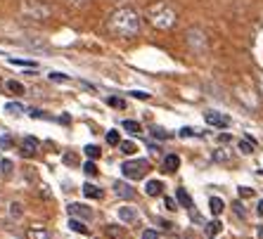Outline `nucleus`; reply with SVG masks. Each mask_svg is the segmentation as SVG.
Here are the masks:
<instances>
[{"mask_svg":"<svg viewBox=\"0 0 263 239\" xmlns=\"http://www.w3.org/2000/svg\"><path fill=\"white\" fill-rule=\"evenodd\" d=\"M0 168H2V173H5V175H10L12 168H14V163H12L10 159H2V161H0Z\"/></svg>","mask_w":263,"mask_h":239,"instance_id":"nucleus-25","label":"nucleus"},{"mask_svg":"<svg viewBox=\"0 0 263 239\" xmlns=\"http://www.w3.org/2000/svg\"><path fill=\"white\" fill-rule=\"evenodd\" d=\"M256 237H259V239H263V228H259V232H256Z\"/></svg>","mask_w":263,"mask_h":239,"instance_id":"nucleus-42","label":"nucleus"},{"mask_svg":"<svg viewBox=\"0 0 263 239\" xmlns=\"http://www.w3.org/2000/svg\"><path fill=\"white\" fill-rule=\"evenodd\" d=\"M235 213H237L240 218H244V208H242V204H240V201L235 204Z\"/></svg>","mask_w":263,"mask_h":239,"instance_id":"nucleus-37","label":"nucleus"},{"mask_svg":"<svg viewBox=\"0 0 263 239\" xmlns=\"http://www.w3.org/2000/svg\"><path fill=\"white\" fill-rule=\"evenodd\" d=\"M83 194H86L88 199H100V196H102V190L95 187L93 183H86V185H83Z\"/></svg>","mask_w":263,"mask_h":239,"instance_id":"nucleus-13","label":"nucleus"},{"mask_svg":"<svg viewBox=\"0 0 263 239\" xmlns=\"http://www.w3.org/2000/svg\"><path fill=\"white\" fill-rule=\"evenodd\" d=\"M209 208H211V213H213V216H220V213H223V199L211 196V199H209Z\"/></svg>","mask_w":263,"mask_h":239,"instance_id":"nucleus-14","label":"nucleus"},{"mask_svg":"<svg viewBox=\"0 0 263 239\" xmlns=\"http://www.w3.org/2000/svg\"><path fill=\"white\" fill-rule=\"evenodd\" d=\"M107 142H109V144H119V131H109V133H107Z\"/></svg>","mask_w":263,"mask_h":239,"instance_id":"nucleus-28","label":"nucleus"},{"mask_svg":"<svg viewBox=\"0 0 263 239\" xmlns=\"http://www.w3.org/2000/svg\"><path fill=\"white\" fill-rule=\"evenodd\" d=\"M143 239H157V232H154V230H145Z\"/></svg>","mask_w":263,"mask_h":239,"instance_id":"nucleus-35","label":"nucleus"},{"mask_svg":"<svg viewBox=\"0 0 263 239\" xmlns=\"http://www.w3.org/2000/svg\"><path fill=\"white\" fill-rule=\"evenodd\" d=\"M29 239H48V232L41 228H33V230H29Z\"/></svg>","mask_w":263,"mask_h":239,"instance_id":"nucleus-19","label":"nucleus"},{"mask_svg":"<svg viewBox=\"0 0 263 239\" xmlns=\"http://www.w3.org/2000/svg\"><path fill=\"white\" fill-rule=\"evenodd\" d=\"M133 97H138V99H150V93H145V90H135V93H131Z\"/></svg>","mask_w":263,"mask_h":239,"instance_id":"nucleus-31","label":"nucleus"},{"mask_svg":"<svg viewBox=\"0 0 263 239\" xmlns=\"http://www.w3.org/2000/svg\"><path fill=\"white\" fill-rule=\"evenodd\" d=\"M71 216H78V218H83V220H90L93 218V211L88 206H83V204H69V208H66Z\"/></svg>","mask_w":263,"mask_h":239,"instance_id":"nucleus-7","label":"nucleus"},{"mask_svg":"<svg viewBox=\"0 0 263 239\" xmlns=\"http://www.w3.org/2000/svg\"><path fill=\"white\" fill-rule=\"evenodd\" d=\"M121 152L123 154H135L138 152V147H135V142H121Z\"/></svg>","mask_w":263,"mask_h":239,"instance_id":"nucleus-22","label":"nucleus"},{"mask_svg":"<svg viewBox=\"0 0 263 239\" xmlns=\"http://www.w3.org/2000/svg\"><path fill=\"white\" fill-rule=\"evenodd\" d=\"M123 131H128L131 135H138L143 128H140V123H138V121H123Z\"/></svg>","mask_w":263,"mask_h":239,"instance_id":"nucleus-17","label":"nucleus"},{"mask_svg":"<svg viewBox=\"0 0 263 239\" xmlns=\"http://www.w3.org/2000/svg\"><path fill=\"white\" fill-rule=\"evenodd\" d=\"M12 211H10V213H12V216H14V218H19V216H22V206H19V204H12Z\"/></svg>","mask_w":263,"mask_h":239,"instance_id":"nucleus-33","label":"nucleus"},{"mask_svg":"<svg viewBox=\"0 0 263 239\" xmlns=\"http://www.w3.org/2000/svg\"><path fill=\"white\" fill-rule=\"evenodd\" d=\"M71 2H76V5H78V2H83V0H71Z\"/></svg>","mask_w":263,"mask_h":239,"instance_id":"nucleus-43","label":"nucleus"},{"mask_svg":"<svg viewBox=\"0 0 263 239\" xmlns=\"http://www.w3.org/2000/svg\"><path fill=\"white\" fill-rule=\"evenodd\" d=\"M69 228L74 230V232H81V235H88L86 223H83V220H78V218H71V220H69Z\"/></svg>","mask_w":263,"mask_h":239,"instance_id":"nucleus-15","label":"nucleus"},{"mask_svg":"<svg viewBox=\"0 0 263 239\" xmlns=\"http://www.w3.org/2000/svg\"><path fill=\"white\" fill-rule=\"evenodd\" d=\"M204 119H207V123L213 126V128H228V126H230V116H225V114H220V111H207Z\"/></svg>","mask_w":263,"mask_h":239,"instance_id":"nucleus-4","label":"nucleus"},{"mask_svg":"<svg viewBox=\"0 0 263 239\" xmlns=\"http://www.w3.org/2000/svg\"><path fill=\"white\" fill-rule=\"evenodd\" d=\"M22 111H24V107L19 104V102H7V104H5V114H12V116H19Z\"/></svg>","mask_w":263,"mask_h":239,"instance_id":"nucleus-16","label":"nucleus"},{"mask_svg":"<svg viewBox=\"0 0 263 239\" xmlns=\"http://www.w3.org/2000/svg\"><path fill=\"white\" fill-rule=\"evenodd\" d=\"M256 211H259V216H263V199L259 201V208H256Z\"/></svg>","mask_w":263,"mask_h":239,"instance_id":"nucleus-40","label":"nucleus"},{"mask_svg":"<svg viewBox=\"0 0 263 239\" xmlns=\"http://www.w3.org/2000/svg\"><path fill=\"white\" fill-rule=\"evenodd\" d=\"M166 208H171V211H175V201H173V199H171V196L166 199Z\"/></svg>","mask_w":263,"mask_h":239,"instance_id":"nucleus-39","label":"nucleus"},{"mask_svg":"<svg viewBox=\"0 0 263 239\" xmlns=\"http://www.w3.org/2000/svg\"><path fill=\"white\" fill-rule=\"evenodd\" d=\"M161 190H164V183H161V180H150V183L145 185V192H147V196L161 194Z\"/></svg>","mask_w":263,"mask_h":239,"instance_id":"nucleus-10","label":"nucleus"},{"mask_svg":"<svg viewBox=\"0 0 263 239\" xmlns=\"http://www.w3.org/2000/svg\"><path fill=\"white\" fill-rule=\"evenodd\" d=\"M254 190H249V187H240V196H252Z\"/></svg>","mask_w":263,"mask_h":239,"instance_id":"nucleus-36","label":"nucleus"},{"mask_svg":"<svg viewBox=\"0 0 263 239\" xmlns=\"http://www.w3.org/2000/svg\"><path fill=\"white\" fill-rule=\"evenodd\" d=\"M5 88H7V90H12V93H19V95L24 93V86H22V83H17V81H7V83H5Z\"/></svg>","mask_w":263,"mask_h":239,"instance_id":"nucleus-21","label":"nucleus"},{"mask_svg":"<svg viewBox=\"0 0 263 239\" xmlns=\"http://www.w3.org/2000/svg\"><path fill=\"white\" fill-rule=\"evenodd\" d=\"M147 17H150V22H152L157 29H171L175 24V10L168 2H157V5H152L150 12H147Z\"/></svg>","mask_w":263,"mask_h":239,"instance_id":"nucleus-2","label":"nucleus"},{"mask_svg":"<svg viewBox=\"0 0 263 239\" xmlns=\"http://www.w3.org/2000/svg\"><path fill=\"white\" fill-rule=\"evenodd\" d=\"M107 104H109V107H114V109H123V107H126V102H123V99H119V97H109V99H107Z\"/></svg>","mask_w":263,"mask_h":239,"instance_id":"nucleus-26","label":"nucleus"},{"mask_svg":"<svg viewBox=\"0 0 263 239\" xmlns=\"http://www.w3.org/2000/svg\"><path fill=\"white\" fill-rule=\"evenodd\" d=\"M109 31L119 38H133L140 31V17L131 7H121L109 17Z\"/></svg>","mask_w":263,"mask_h":239,"instance_id":"nucleus-1","label":"nucleus"},{"mask_svg":"<svg viewBox=\"0 0 263 239\" xmlns=\"http://www.w3.org/2000/svg\"><path fill=\"white\" fill-rule=\"evenodd\" d=\"M195 133L197 131H192V128H183V131H180V138H192Z\"/></svg>","mask_w":263,"mask_h":239,"instance_id":"nucleus-34","label":"nucleus"},{"mask_svg":"<svg viewBox=\"0 0 263 239\" xmlns=\"http://www.w3.org/2000/svg\"><path fill=\"white\" fill-rule=\"evenodd\" d=\"M116 213H119V220H123V223H138V218H140L138 211L131 206H121Z\"/></svg>","mask_w":263,"mask_h":239,"instance_id":"nucleus-8","label":"nucleus"},{"mask_svg":"<svg viewBox=\"0 0 263 239\" xmlns=\"http://www.w3.org/2000/svg\"><path fill=\"white\" fill-rule=\"evenodd\" d=\"M50 81H62V83H66L69 76H66V74H59V71H53V74H50Z\"/></svg>","mask_w":263,"mask_h":239,"instance_id":"nucleus-29","label":"nucleus"},{"mask_svg":"<svg viewBox=\"0 0 263 239\" xmlns=\"http://www.w3.org/2000/svg\"><path fill=\"white\" fill-rule=\"evenodd\" d=\"M38 147H41V142L36 140L33 135H26L22 140V156H33V154L38 152Z\"/></svg>","mask_w":263,"mask_h":239,"instance_id":"nucleus-6","label":"nucleus"},{"mask_svg":"<svg viewBox=\"0 0 263 239\" xmlns=\"http://www.w3.org/2000/svg\"><path fill=\"white\" fill-rule=\"evenodd\" d=\"M178 166H180V159H178L175 154H168V156L164 159V171H166V173H173Z\"/></svg>","mask_w":263,"mask_h":239,"instance_id":"nucleus-11","label":"nucleus"},{"mask_svg":"<svg viewBox=\"0 0 263 239\" xmlns=\"http://www.w3.org/2000/svg\"><path fill=\"white\" fill-rule=\"evenodd\" d=\"M0 173H2V168H0Z\"/></svg>","mask_w":263,"mask_h":239,"instance_id":"nucleus-44","label":"nucleus"},{"mask_svg":"<svg viewBox=\"0 0 263 239\" xmlns=\"http://www.w3.org/2000/svg\"><path fill=\"white\" fill-rule=\"evenodd\" d=\"M83 171H86V175H98V166H95L93 159H90V161L83 163Z\"/></svg>","mask_w":263,"mask_h":239,"instance_id":"nucleus-23","label":"nucleus"},{"mask_svg":"<svg viewBox=\"0 0 263 239\" xmlns=\"http://www.w3.org/2000/svg\"><path fill=\"white\" fill-rule=\"evenodd\" d=\"M10 64H14V66H36L33 62H24V59H10Z\"/></svg>","mask_w":263,"mask_h":239,"instance_id":"nucleus-32","label":"nucleus"},{"mask_svg":"<svg viewBox=\"0 0 263 239\" xmlns=\"http://www.w3.org/2000/svg\"><path fill=\"white\" fill-rule=\"evenodd\" d=\"M64 161H66V163H76V154H66Z\"/></svg>","mask_w":263,"mask_h":239,"instance_id":"nucleus-38","label":"nucleus"},{"mask_svg":"<svg viewBox=\"0 0 263 239\" xmlns=\"http://www.w3.org/2000/svg\"><path fill=\"white\" fill-rule=\"evenodd\" d=\"M220 228H223V225H220V223H218V220H213V223H209V235H211V237H216V235H218V232H220Z\"/></svg>","mask_w":263,"mask_h":239,"instance_id":"nucleus-24","label":"nucleus"},{"mask_svg":"<svg viewBox=\"0 0 263 239\" xmlns=\"http://www.w3.org/2000/svg\"><path fill=\"white\" fill-rule=\"evenodd\" d=\"M83 154H86L88 159H98V156H100V147H95V144H86V147H83Z\"/></svg>","mask_w":263,"mask_h":239,"instance_id":"nucleus-18","label":"nucleus"},{"mask_svg":"<svg viewBox=\"0 0 263 239\" xmlns=\"http://www.w3.org/2000/svg\"><path fill=\"white\" fill-rule=\"evenodd\" d=\"M237 149H240L242 154H252V149H254V142H252V140H242L240 144H237Z\"/></svg>","mask_w":263,"mask_h":239,"instance_id":"nucleus-20","label":"nucleus"},{"mask_svg":"<svg viewBox=\"0 0 263 239\" xmlns=\"http://www.w3.org/2000/svg\"><path fill=\"white\" fill-rule=\"evenodd\" d=\"M0 147H2V149H10V147H12V138H10V135H2V138H0Z\"/></svg>","mask_w":263,"mask_h":239,"instance_id":"nucleus-30","label":"nucleus"},{"mask_svg":"<svg viewBox=\"0 0 263 239\" xmlns=\"http://www.w3.org/2000/svg\"><path fill=\"white\" fill-rule=\"evenodd\" d=\"M114 192H116V196H121V199H133V196H135L133 187L126 185V183H114Z\"/></svg>","mask_w":263,"mask_h":239,"instance_id":"nucleus-9","label":"nucleus"},{"mask_svg":"<svg viewBox=\"0 0 263 239\" xmlns=\"http://www.w3.org/2000/svg\"><path fill=\"white\" fill-rule=\"evenodd\" d=\"M152 135H154V138H159V140H168V133L161 131V128H157V126L152 128Z\"/></svg>","mask_w":263,"mask_h":239,"instance_id":"nucleus-27","label":"nucleus"},{"mask_svg":"<svg viewBox=\"0 0 263 239\" xmlns=\"http://www.w3.org/2000/svg\"><path fill=\"white\" fill-rule=\"evenodd\" d=\"M259 88H261V95H263V76H259Z\"/></svg>","mask_w":263,"mask_h":239,"instance_id":"nucleus-41","label":"nucleus"},{"mask_svg":"<svg viewBox=\"0 0 263 239\" xmlns=\"http://www.w3.org/2000/svg\"><path fill=\"white\" fill-rule=\"evenodd\" d=\"M22 10L26 12V14H33L36 19H43L45 14H48V7H45V5H38L36 0H26V2H24V7H22Z\"/></svg>","mask_w":263,"mask_h":239,"instance_id":"nucleus-5","label":"nucleus"},{"mask_svg":"<svg viewBox=\"0 0 263 239\" xmlns=\"http://www.w3.org/2000/svg\"><path fill=\"white\" fill-rule=\"evenodd\" d=\"M150 171V163L145 161V159H133V161H123L121 163V173L126 180H140L145 178Z\"/></svg>","mask_w":263,"mask_h":239,"instance_id":"nucleus-3","label":"nucleus"},{"mask_svg":"<svg viewBox=\"0 0 263 239\" xmlns=\"http://www.w3.org/2000/svg\"><path fill=\"white\" fill-rule=\"evenodd\" d=\"M175 199H178V204L183 208H192V199H190L185 190H175Z\"/></svg>","mask_w":263,"mask_h":239,"instance_id":"nucleus-12","label":"nucleus"}]
</instances>
